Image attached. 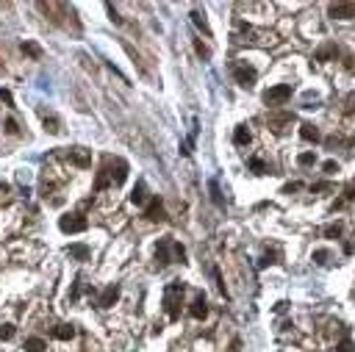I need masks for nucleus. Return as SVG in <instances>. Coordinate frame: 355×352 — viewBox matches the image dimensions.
<instances>
[{
    "mask_svg": "<svg viewBox=\"0 0 355 352\" xmlns=\"http://www.w3.org/2000/svg\"><path fill=\"white\" fill-rule=\"evenodd\" d=\"M250 169H253L255 175H264L266 172V164L261 161V158H250Z\"/></svg>",
    "mask_w": 355,
    "mask_h": 352,
    "instance_id": "obj_25",
    "label": "nucleus"
},
{
    "mask_svg": "<svg viewBox=\"0 0 355 352\" xmlns=\"http://www.w3.org/2000/svg\"><path fill=\"white\" fill-rule=\"evenodd\" d=\"M114 164H117V172H109V175H111V183L120 186V183H125V178H128V164L122 161V158H117Z\"/></svg>",
    "mask_w": 355,
    "mask_h": 352,
    "instance_id": "obj_13",
    "label": "nucleus"
},
{
    "mask_svg": "<svg viewBox=\"0 0 355 352\" xmlns=\"http://www.w3.org/2000/svg\"><path fill=\"white\" fill-rule=\"evenodd\" d=\"M325 236H327V239H338V236H341V225H338V222H336V225H327Z\"/></svg>",
    "mask_w": 355,
    "mask_h": 352,
    "instance_id": "obj_27",
    "label": "nucleus"
},
{
    "mask_svg": "<svg viewBox=\"0 0 355 352\" xmlns=\"http://www.w3.org/2000/svg\"><path fill=\"white\" fill-rule=\"evenodd\" d=\"M338 50H336V45H325V48H319L316 50V61H327L330 56H336Z\"/></svg>",
    "mask_w": 355,
    "mask_h": 352,
    "instance_id": "obj_20",
    "label": "nucleus"
},
{
    "mask_svg": "<svg viewBox=\"0 0 355 352\" xmlns=\"http://www.w3.org/2000/svg\"><path fill=\"white\" fill-rule=\"evenodd\" d=\"M6 133H12V136H14V133H20V128H17V122H14V120H6Z\"/></svg>",
    "mask_w": 355,
    "mask_h": 352,
    "instance_id": "obj_35",
    "label": "nucleus"
},
{
    "mask_svg": "<svg viewBox=\"0 0 355 352\" xmlns=\"http://www.w3.org/2000/svg\"><path fill=\"white\" fill-rule=\"evenodd\" d=\"M297 164H300V167H311V164H316V155L313 153H300L297 155Z\"/></svg>",
    "mask_w": 355,
    "mask_h": 352,
    "instance_id": "obj_22",
    "label": "nucleus"
},
{
    "mask_svg": "<svg viewBox=\"0 0 355 352\" xmlns=\"http://www.w3.org/2000/svg\"><path fill=\"white\" fill-rule=\"evenodd\" d=\"M23 349H28V352H42V349H48V344H45L42 338H25V344H23Z\"/></svg>",
    "mask_w": 355,
    "mask_h": 352,
    "instance_id": "obj_17",
    "label": "nucleus"
},
{
    "mask_svg": "<svg viewBox=\"0 0 355 352\" xmlns=\"http://www.w3.org/2000/svg\"><path fill=\"white\" fill-rule=\"evenodd\" d=\"M233 142H236V144H241V147H244V144L250 142V131H247V125H239V128H236Z\"/></svg>",
    "mask_w": 355,
    "mask_h": 352,
    "instance_id": "obj_19",
    "label": "nucleus"
},
{
    "mask_svg": "<svg viewBox=\"0 0 355 352\" xmlns=\"http://www.w3.org/2000/svg\"><path fill=\"white\" fill-rule=\"evenodd\" d=\"M59 227L64 233H84L86 227H89V222H86V216H81V214H67V216L59 219Z\"/></svg>",
    "mask_w": 355,
    "mask_h": 352,
    "instance_id": "obj_3",
    "label": "nucleus"
},
{
    "mask_svg": "<svg viewBox=\"0 0 355 352\" xmlns=\"http://www.w3.org/2000/svg\"><path fill=\"white\" fill-rule=\"evenodd\" d=\"M330 17L333 20H352L355 17V3H333Z\"/></svg>",
    "mask_w": 355,
    "mask_h": 352,
    "instance_id": "obj_7",
    "label": "nucleus"
},
{
    "mask_svg": "<svg viewBox=\"0 0 355 352\" xmlns=\"http://www.w3.org/2000/svg\"><path fill=\"white\" fill-rule=\"evenodd\" d=\"M289 97H291V86L289 84H277V86H272V89L264 92L266 106H280V103H286Z\"/></svg>",
    "mask_w": 355,
    "mask_h": 352,
    "instance_id": "obj_2",
    "label": "nucleus"
},
{
    "mask_svg": "<svg viewBox=\"0 0 355 352\" xmlns=\"http://www.w3.org/2000/svg\"><path fill=\"white\" fill-rule=\"evenodd\" d=\"M23 53H28L31 59H42V48H39L37 42H25L23 45Z\"/></svg>",
    "mask_w": 355,
    "mask_h": 352,
    "instance_id": "obj_21",
    "label": "nucleus"
},
{
    "mask_svg": "<svg viewBox=\"0 0 355 352\" xmlns=\"http://www.w3.org/2000/svg\"><path fill=\"white\" fill-rule=\"evenodd\" d=\"M169 247H172V241H169V239H161V241H158V247H156V261H158V266H167V263H169Z\"/></svg>",
    "mask_w": 355,
    "mask_h": 352,
    "instance_id": "obj_10",
    "label": "nucleus"
},
{
    "mask_svg": "<svg viewBox=\"0 0 355 352\" xmlns=\"http://www.w3.org/2000/svg\"><path fill=\"white\" fill-rule=\"evenodd\" d=\"M194 50H197V56H200V59H211V50L205 48L203 42H194Z\"/></svg>",
    "mask_w": 355,
    "mask_h": 352,
    "instance_id": "obj_29",
    "label": "nucleus"
},
{
    "mask_svg": "<svg viewBox=\"0 0 355 352\" xmlns=\"http://www.w3.org/2000/svg\"><path fill=\"white\" fill-rule=\"evenodd\" d=\"M233 78H236V84L247 89V86L255 84V70L253 67H247V64H236L233 67Z\"/></svg>",
    "mask_w": 355,
    "mask_h": 352,
    "instance_id": "obj_4",
    "label": "nucleus"
},
{
    "mask_svg": "<svg viewBox=\"0 0 355 352\" xmlns=\"http://www.w3.org/2000/svg\"><path fill=\"white\" fill-rule=\"evenodd\" d=\"M300 136L305 139V142H319L322 133H319V128L313 125V122H302V125H300Z\"/></svg>",
    "mask_w": 355,
    "mask_h": 352,
    "instance_id": "obj_11",
    "label": "nucleus"
},
{
    "mask_svg": "<svg viewBox=\"0 0 355 352\" xmlns=\"http://www.w3.org/2000/svg\"><path fill=\"white\" fill-rule=\"evenodd\" d=\"M67 161L75 164V167H81V169H86L92 164V158H89V153H86L84 147H73L70 153H67Z\"/></svg>",
    "mask_w": 355,
    "mask_h": 352,
    "instance_id": "obj_6",
    "label": "nucleus"
},
{
    "mask_svg": "<svg viewBox=\"0 0 355 352\" xmlns=\"http://www.w3.org/2000/svg\"><path fill=\"white\" fill-rule=\"evenodd\" d=\"M211 194H214V203L222 205V197H219V186H217V180H211Z\"/></svg>",
    "mask_w": 355,
    "mask_h": 352,
    "instance_id": "obj_32",
    "label": "nucleus"
},
{
    "mask_svg": "<svg viewBox=\"0 0 355 352\" xmlns=\"http://www.w3.org/2000/svg\"><path fill=\"white\" fill-rule=\"evenodd\" d=\"M14 338V324H0V341Z\"/></svg>",
    "mask_w": 355,
    "mask_h": 352,
    "instance_id": "obj_26",
    "label": "nucleus"
},
{
    "mask_svg": "<svg viewBox=\"0 0 355 352\" xmlns=\"http://www.w3.org/2000/svg\"><path fill=\"white\" fill-rule=\"evenodd\" d=\"M336 352H355V344H352V341H349V338H344L341 344L336 346Z\"/></svg>",
    "mask_w": 355,
    "mask_h": 352,
    "instance_id": "obj_30",
    "label": "nucleus"
},
{
    "mask_svg": "<svg viewBox=\"0 0 355 352\" xmlns=\"http://www.w3.org/2000/svg\"><path fill=\"white\" fill-rule=\"evenodd\" d=\"M327 258H330V252H327V250H316V252H313V261L322 263V266L327 263Z\"/></svg>",
    "mask_w": 355,
    "mask_h": 352,
    "instance_id": "obj_28",
    "label": "nucleus"
},
{
    "mask_svg": "<svg viewBox=\"0 0 355 352\" xmlns=\"http://www.w3.org/2000/svg\"><path fill=\"white\" fill-rule=\"evenodd\" d=\"M145 216L150 222H164L167 219V211H164V203H161V197H153L150 203H147V208H145Z\"/></svg>",
    "mask_w": 355,
    "mask_h": 352,
    "instance_id": "obj_5",
    "label": "nucleus"
},
{
    "mask_svg": "<svg viewBox=\"0 0 355 352\" xmlns=\"http://www.w3.org/2000/svg\"><path fill=\"white\" fill-rule=\"evenodd\" d=\"M344 111H347V114H352V111H355V95H349V97H347V108H344Z\"/></svg>",
    "mask_w": 355,
    "mask_h": 352,
    "instance_id": "obj_37",
    "label": "nucleus"
},
{
    "mask_svg": "<svg viewBox=\"0 0 355 352\" xmlns=\"http://www.w3.org/2000/svg\"><path fill=\"white\" fill-rule=\"evenodd\" d=\"M322 169H325L327 175H333V172H338V164L336 161H325V167H322Z\"/></svg>",
    "mask_w": 355,
    "mask_h": 352,
    "instance_id": "obj_34",
    "label": "nucleus"
},
{
    "mask_svg": "<svg viewBox=\"0 0 355 352\" xmlns=\"http://www.w3.org/2000/svg\"><path fill=\"white\" fill-rule=\"evenodd\" d=\"M109 14H111V20H114V23H117V25H120V23H122V17H120V14H117V12H114V6H109Z\"/></svg>",
    "mask_w": 355,
    "mask_h": 352,
    "instance_id": "obj_38",
    "label": "nucleus"
},
{
    "mask_svg": "<svg viewBox=\"0 0 355 352\" xmlns=\"http://www.w3.org/2000/svg\"><path fill=\"white\" fill-rule=\"evenodd\" d=\"M291 120H294L291 114H277V117H269V125L275 128V131H283V125H289Z\"/></svg>",
    "mask_w": 355,
    "mask_h": 352,
    "instance_id": "obj_18",
    "label": "nucleus"
},
{
    "mask_svg": "<svg viewBox=\"0 0 355 352\" xmlns=\"http://www.w3.org/2000/svg\"><path fill=\"white\" fill-rule=\"evenodd\" d=\"M131 203L133 205H145L147 203V186L145 183H136V189L131 191Z\"/></svg>",
    "mask_w": 355,
    "mask_h": 352,
    "instance_id": "obj_14",
    "label": "nucleus"
},
{
    "mask_svg": "<svg viewBox=\"0 0 355 352\" xmlns=\"http://www.w3.org/2000/svg\"><path fill=\"white\" fill-rule=\"evenodd\" d=\"M181 297H183V283L181 280H172L167 286V291H164V305H167L169 319L181 316Z\"/></svg>",
    "mask_w": 355,
    "mask_h": 352,
    "instance_id": "obj_1",
    "label": "nucleus"
},
{
    "mask_svg": "<svg viewBox=\"0 0 355 352\" xmlns=\"http://www.w3.org/2000/svg\"><path fill=\"white\" fill-rule=\"evenodd\" d=\"M75 335V324H56L53 327V338L59 341H70Z\"/></svg>",
    "mask_w": 355,
    "mask_h": 352,
    "instance_id": "obj_12",
    "label": "nucleus"
},
{
    "mask_svg": "<svg viewBox=\"0 0 355 352\" xmlns=\"http://www.w3.org/2000/svg\"><path fill=\"white\" fill-rule=\"evenodd\" d=\"M45 131H48V133H59L61 131L59 120H56V117H45Z\"/></svg>",
    "mask_w": 355,
    "mask_h": 352,
    "instance_id": "obj_24",
    "label": "nucleus"
},
{
    "mask_svg": "<svg viewBox=\"0 0 355 352\" xmlns=\"http://www.w3.org/2000/svg\"><path fill=\"white\" fill-rule=\"evenodd\" d=\"M67 252H70V258H78V261H86V258L92 255V250L86 244H70V250H67Z\"/></svg>",
    "mask_w": 355,
    "mask_h": 352,
    "instance_id": "obj_15",
    "label": "nucleus"
},
{
    "mask_svg": "<svg viewBox=\"0 0 355 352\" xmlns=\"http://www.w3.org/2000/svg\"><path fill=\"white\" fill-rule=\"evenodd\" d=\"M275 258H277L275 252H266V255L261 258V266H269V263H275Z\"/></svg>",
    "mask_w": 355,
    "mask_h": 352,
    "instance_id": "obj_36",
    "label": "nucleus"
},
{
    "mask_svg": "<svg viewBox=\"0 0 355 352\" xmlns=\"http://www.w3.org/2000/svg\"><path fill=\"white\" fill-rule=\"evenodd\" d=\"M117 299H120V286H109L106 291L100 294V302H97V305H100V308H111Z\"/></svg>",
    "mask_w": 355,
    "mask_h": 352,
    "instance_id": "obj_9",
    "label": "nucleus"
},
{
    "mask_svg": "<svg viewBox=\"0 0 355 352\" xmlns=\"http://www.w3.org/2000/svg\"><path fill=\"white\" fill-rule=\"evenodd\" d=\"M192 20H194V25H197V28H203V34H211L208 23H205V17L200 12H192Z\"/></svg>",
    "mask_w": 355,
    "mask_h": 352,
    "instance_id": "obj_23",
    "label": "nucleus"
},
{
    "mask_svg": "<svg viewBox=\"0 0 355 352\" xmlns=\"http://www.w3.org/2000/svg\"><path fill=\"white\" fill-rule=\"evenodd\" d=\"M0 100L6 103V106H14V97H12V92H6V89H0Z\"/></svg>",
    "mask_w": 355,
    "mask_h": 352,
    "instance_id": "obj_33",
    "label": "nucleus"
},
{
    "mask_svg": "<svg viewBox=\"0 0 355 352\" xmlns=\"http://www.w3.org/2000/svg\"><path fill=\"white\" fill-rule=\"evenodd\" d=\"M189 313H192L194 319H205V316H208V302H205L203 294H200V297L194 299L192 305H189Z\"/></svg>",
    "mask_w": 355,
    "mask_h": 352,
    "instance_id": "obj_8",
    "label": "nucleus"
},
{
    "mask_svg": "<svg viewBox=\"0 0 355 352\" xmlns=\"http://www.w3.org/2000/svg\"><path fill=\"white\" fill-rule=\"evenodd\" d=\"M109 186H111L109 169H100V172H97V178H95V191H103V189H109Z\"/></svg>",
    "mask_w": 355,
    "mask_h": 352,
    "instance_id": "obj_16",
    "label": "nucleus"
},
{
    "mask_svg": "<svg viewBox=\"0 0 355 352\" xmlns=\"http://www.w3.org/2000/svg\"><path fill=\"white\" fill-rule=\"evenodd\" d=\"M297 189H300V183H289L286 189H283V194H291V191H297Z\"/></svg>",
    "mask_w": 355,
    "mask_h": 352,
    "instance_id": "obj_39",
    "label": "nucleus"
},
{
    "mask_svg": "<svg viewBox=\"0 0 355 352\" xmlns=\"http://www.w3.org/2000/svg\"><path fill=\"white\" fill-rule=\"evenodd\" d=\"M172 252H175V258H178V261H186V250H183V247L181 244H175V241H172Z\"/></svg>",
    "mask_w": 355,
    "mask_h": 352,
    "instance_id": "obj_31",
    "label": "nucleus"
}]
</instances>
